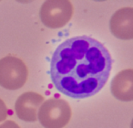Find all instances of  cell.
Instances as JSON below:
<instances>
[{
  "label": "cell",
  "mask_w": 133,
  "mask_h": 128,
  "mask_svg": "<svg viewBox=\"0 0 133 128\" xmlns=\"http://www.w3.org/2000/svg\"><path fill=\"white\" fill-rule=\"evenodd\" d=\"M112 58L102 43L88 36L66 39L54 51L50 77L54 86L70 98L96 94L107 83Z\"/></svg>",
  "instance_id": "1"
},
{
  "label": "cell",
  "mask_w": 133,
  "mask_h": 128,
  "mask_svg": "<svg viewBox=\"0 0 133 128\" xmlns=\"http://www.w3.org/2000/svg\"><path fill=\"white\" fill-rule=\"evenodd\" d=\"M72 116L69 103L64 99L50 98L40 105L37 113L40 124L45 128H63Z\"/></svg>",
  "instance_id": "2"
},
{
  "label": "cell",
  "mask_w": 133,
  "mask_h": 128,
  "mask_svg": "<svg viewBox=\"0 0 133 128\" xmlns=\"http://www.w3.org/2000/svg\"><path fill=\"white\" fill-rule=\"evenodd\" d=\"M28 71L19 58L6 56L0 59V86L15 91L22 88L28 81Z\"/></svg>",
  "instance_id": "3"
},
{
  "label": "cell",
  "mask_w": 133,
  "mask_h": 128,
  "mask_svg": "<svg viewBox=\"0 0 133 128\" xmlns=\"http://www.w3.org/2000/svg\"><path fill=\"white\" fill-rule=\"evenodd\" d=\"M72 3L69 0H48L41 6L40 19L49 28H60L69 22L73 16Z\"/></svg>",
  "instance_id": "4"
},
{
  "label": "cell",
  "mask_w": 133,
  "mask_h": 128,
  "mask_svg": "<svg viewBox=\"0 0 133 128\" xmlns=\"http://www.w3.org/2000/svg\"><path fill=\"white\" fill-rule=\"evenodd\" d=\"M44 102V97L35 92L22 93L15 103L17 116L25 122H36L37 120V111Z\"/></svg>",
  "instance_id": "5"
},
{
  "label": "cell",
  "mask_w": 133,
  "mask_h": 128,
  "mask_svg": "<svg viewBox=\"0 0 133 128\" xmlns=\"http://www.w3.org/2000/svg\"><path fill=\"white\" fill-rule=\"evenodd\" d=\"M109 28L116 38L124 40L133 39V8H122L117 10L109 21Z\"/></svg>",
  "instance_id": "6"
},
{
  "label": "cell",
  "mask_w": 133,
  "mask_h": 128,
  "mask_svg": "<svg viewBox=\"0 0 133 128\" xmlns=\"http://www.w3.org/2000/svg\"><path fill=\"white\" fill-rule=\"evenodd\" d=\"M113 96L122 102L133 100V70L127 69L118 72L111 82Z\"/></svg>",
  "instance_id": "7"
},
{
  "label": "cell",
  "mask_w": 133,
  "mask_h": 128,
  "mask_svg": "<svg viewBox=\"0 0 133 128\" xmlns=\"http://www.w3.org/2000/svg\"><path fill=\"white\" fill-rule=\"evenodd\" d=\"M8 118V108L2 99H0V123Z\"/></svg>",
  "instance_id": "8"
},
{
  "label": "cell",
  "mask_w": 133,
  "mask_h": 128,
  "mask_svg": "<svg viewBox=\"0 0 133 128\" xmlns=\"http://www.w3.org/2000/svg\"><path fill=\"white\" fill-rule=\"evenodd\" d=\"M0 128H20L19 125L14 121H6L5 123L0 124Z\"/></svg>",
  "instance_id": "9"
}]
</instances>
